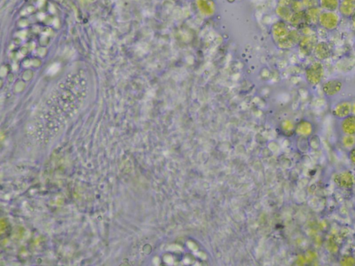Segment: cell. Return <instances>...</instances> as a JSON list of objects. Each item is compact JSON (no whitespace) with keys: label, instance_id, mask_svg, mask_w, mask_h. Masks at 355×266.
Wrapping results in <instances>:
<instances>
[{"label":"cell","instance_id":"obj_10","mask_svg":"<svg viewBox=\"0 0 355 266\" xmlns=\"http://www.w3.org/2000/svg\"><path fill=\"white\" fill-rule=\"evenodd\" d=\"M337 11L342 17L351 19L355 13V1L341 0L340 5Z\"/></svg>","mask_w":355,"mask_h":266},{"label":"cell","instance_id":"obj_2","mask_svg":"<svg viewBox=\"0 0 355 266\" xmlns=\"http://www.w3.org/2000/svg\"><path fill=\"white\" fill-rule=\"evenodd\" d=\"M342 18L338 11L322 10L319 15V26L327 31L332 32L338 29Z\"/></svg>","mask_w":355,"mask_h":266},{"label":"cell","instance_id":"obj_8","mask_svg":"<svg viewBox=\"0 0 355 266\" xmlns=\"http://www.w3.org/2000/svg\"><path fill=\"white\" fill-rule=\"evenodd\" d=\"M295 132L300 137L309 138L315 134L316 126L314 123L309 119H301L297 123Z\"/></svg>","mask_w":355,"mask_h":266},{"label":"cell","instance_id":"obj_5","mask_svg":"<svg viewBox=\"0 0 355 266\" xmlns=\"http://www.w3.org/2000/svg\"><path fill=\"white\" fill-rule=\"evenodd\" d=\"M333 45L330 42L322 40L316 44L312 55L316 61L323 62L329 59L333 55Z\"/></svg>","mask_w":355,"mask_h":266},{"label":"cell","instance_id":"obj_23","mask_svg":"<svg viewBox=\"0 0 355 266\" xmlns=\"http://www.w3.org/2000/svg\"></svg>","mask_w":355,"mask_h":266},{"label":"cell","instance_id":"obj_18","mask_svg":"<svg viewBox=\"0 0 355 266\" xmlns=\"http://www.w3.org/2000/svg\"><path fill=\"white\" fill-rule=\"evenodd\" d=\"M349 158L351 163L355 166V146L352 149L349 150Z\"/></svg>","mask_w":355,"mask_h":266},{"label":"cell","instance_id":"obj_22","mask_svg":"<svg viewBox=\"0 0 355 266\" xmlns=\"http://www.w3.org/2000/svg\"><path fill=\"white\" fill-rule=\"evenodd\" d=\"M353 48H354V50H355V42H354V45H353Z\"/></svg>","mask_w":355,"mask_h":266},{"label":"cell","instance_id":"obj_9","mask_svg":"<svg viewBox=\"0 0 355 266\" xmlns=\"http://www.w3.org/2000/svg\"><path fill=\"white\" fill-rule=\"evenodd\" d=\"M339 121V130L342 135H355V115L351 114L349 117Z\"/></svg>","mask_w":355,"mask_h":266},{"label":"cell","instance_id":"obj_11","mask_svg":"<svg viewBox=\"0 0 355 266\" xmlns=\"http://www.w3.org/2000/svg\"><path fill=\"white\" fill-rule=\"evenodd\" d=\"M322 9L319 6L314 7V8H306L305 13L307 17V24L315 28L319 26V15Z\"/></svg>","mask_w":355,"mask_h":266},{"label":"cell","instance_id":"obj_4","mask_svg":"<svg viewBox=\"0 0 355 266\" xmlns=\"http://www.w3.org/2000/svg\"><path fill=\"white\" fill-rule=\"evenodd\" d=\"M335 184L343 189H352L355 184V174L350 170L337 173L333 177Z\"/></svg>","mask_w":355,"mask_h":266},{"label":"cell","instance_id":"obj_13","mask_svg":"<svg viewBox=\"0 0 355 266\" xmlns=\"http://www.w3.org/2000/svg\"><path fill=\"white\" fill-rule=\"evenodd\" d=\"M341 0H319V7L322 10L337 11Z\"/></svg>","mask_w":355,"mask_h":266},{"label":"cell","instance_id":"obj_14","mask_svg":"<svg viewBox=\"0 0 355 266\" xmlns=\"http://www.w3.org/2000/svg\"><path fill=\"white\" fill-rule=\"evenodd\" d=\"M340 143L344 149L347 150L352 149L355 146V135H342Z\"/></svg>","mask_w":355,"mask_h":266},{"label":"cell","instance_id":"obj_19","mask_svg":"<svg viewBox=\"0 0 355 266\" xmlns=\"http://www.w3.org/2000/svg\"><path fill=\"white\" fill-rule=\"evenodd\" d=\"M351 24H352V27L353 29L355 30V13L353 15V16L351 18Z\"/></svg>","mask_w":355,"mask_h":266},{"label":"cell","instance_id":"obj_20","mask_svg":"<svg viewBox=\"0 0 355 266\" xmlns=\"http://www.w3.org/2000/svg\"><path fill=\"white\" fill-rule=\"evenodd\" d=\"M352 114L355 115V101H352Z\"/></svg>","mask_w":355,"mask_h":266},{"label":"cell","instance_id":"obj_21","mask_svg":"<svg viewBox=\"0 0 355 266\" xmlns=\"http://www.w3.org/2000/svg\"><path fill=\"white\" fill-rule=\"evenodd\" d=\"M346 1H355V0H346Z\"/></svg>","mask_w":355,"mask_h":266},{"label":"cell","instance_id":"obj_6","mask_svg":"<svg viewBox=\"0 0 355 266\" xmlns=\"http://www.w3.org/2000/svg\"><path fill=\"white\" fill-rule=\"evenodd\" d=\"M331 112L332 116L338 120L349 117L352 114V101L349 99L341 100L333 105Z\"/></svg>","mask_w":355,"mask_h":266},{"label":"cell","instance_id":"obj_12","mask_svg":"<svg viewBox=\"0 0 355 266\" xmlns=\"http://www.w3.org/2000/svg\"><path fill=\"white\" fill-rule=\"evenodd\" d=\"M291 20L297 27L299 29H303L305 26H309L307 24V17H306L305 10L302 11L297 12L293 14Z\"/></svg>","mask_w":355,"mask_h":266},{"label":"cell","instance_id":"obj_17","mask_svg":"<svg viewBox=\"0 0 355 266\" xmlns=\"http://www.w3.org/2000/svg\"><path fill=\"white\" fill-rule=\"evenodd\" d=\"M302 3L306 8H314L319 6V0H301Z\"/></svg>","mask_w":355,"mask_h":266},{"label":"cell","instance_id":"obj_16","mask_svg":"<svg viewBox=\"0 0 355 266\" xmlns=\"http://www.w3.org/2000/svg\"><path fill=\"white\" fill-rule=\"evenodd\" d=\"M309 145H310L311 149H319L320 146H321V142H320V138L316 134L313 135L312 137L309 138Z\"/></svg>","mask_w":355,"mask_h":266},{"label":"cell","instance_id":"obj_15","mask_svg":"<svg viewBox=\"0 0 355 266\" xmlns=\"http://www.w3.org/2000/svg\"><path fill=\"white\" fill-rule=\"evenodd\" d=\"M339 264L343 266H355V257L352 255H344L339 260Z\"/></svg>","mask_w":355,"mask_h":266},{"label":"cell","instance_id":"obj_7","mask_svg":"<svg viewBox=\"0 0 355 266\" xmlns=\"http://www.w3.org/2000/svg\"><path fill=\"white\" fill-rule=\"evenodd\" d=\"M319 41V38H318L316 33H311V34L304 35L303 37H301L298 45H299L300 51L304 55L309 56L312 55L316 44Z\"/></svg>","mask_w":355,"mask_h":266},{"label":"cell","instance_id":"obj_3","mask_svg":"<svg viewBox=\"0 0 355 266\" xmlns=\"http://www.w3.org/2000/svg\"><path fill=\"white\" fill-rule=\"evenodd\" d=\"M344 88V82L341 79L332 78L328 79L321 85L323 94L327 98H335L338 96Z\"/></svg>","mask_w":355,"mask_h":266},{"label":"cell","instance_id":"obj_1","mask_svg":"<svg viewBox=\"0 0 355 266\" xmlns=\"http://www.w3.org/2000/svg\"><path fill=\"white\" fill-rule=\"evenodd\" d=\"M325 74H326V70L323 62L316 60L306 68L305 72L306 82L309 86L315 87L322 83Z\"/></svg>","mask_w":355,"mask_h":266}]
</instances>
